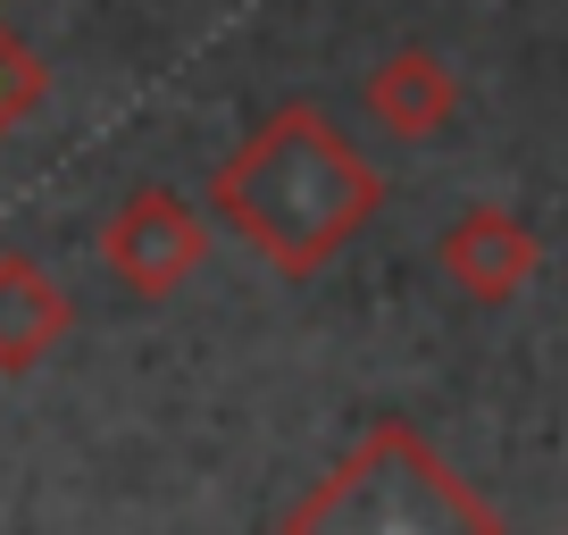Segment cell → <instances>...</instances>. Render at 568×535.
<instances>
[{"label":"cell","instance_id":"6da1fadb","mask_svg":"<svg viewBox=\"0 0 568 535\" xmlns=\"http://www.w3.org/2000/svg\"><path fill=\"white\" fill-rule=\"evenodd\" d=\"M210 210L276 276L302 285L385 210V176L343 143V125L318 101H284L276 118L251 125V143L210 168Z\"/></svg>","mask_w":568,"mask_h":535},{"label":"cell","instance_id":"7a4b0ae2","mask_svg":"<svg viewBox=\"0 0 568 535\" xmlns=\"http://www.w3.org/2000/svg\"><path fill=\"white\" fill-rule=\"evenodd\" d=\"M284 535H501V511L409 418H376L352 461L302 494Z\"/></svg>","mask_w":568,"mask_h":535},{"label":"cell","instance_id":"3957f363","mask_svg":"<svg viewBox=\"0 0 568 535\" xmlns=\"http://www.w3.org/2000/svg\"><path fill=\"white\" fill-rule=\"evenodd\" d=\"M101 260L134 302H168L176 285H193L210 260V218L168 184H142L118 201V218L101 226Z\"/></svg>","mask_w":568,"mask_h":535},{"label":"cell","instance_id":"277c9868","mask_svg":"<svg viewBox=\"0 0 568 535\" xmlns=\"http://www.w3.org/2000/svg\"><path fill=\"white\" fill-rule=\"evenodd\" d=\"M435 268H444L477 310H501V302H518V293L544 276V243H535V226L518 210L468 201V210L444 226V243H435Z\"/></svg>","mask_w":568,"mask_h":535},{"label":"cell","instance_id":"5b68a950","mask_svg":"<svg viewBox=\"0 0 568 535\" xmlns=\"http://www.w3.org/2000/svg\"><path fill=\"white\" fill-rule=\"evenodd\" d=\"M368 118L402 143H426V134H444L460 118V75H452L444 51H426V42H402L368 68Z\"/></svg>","mask_w":568,"mask_h":535},{"label":"cell","instance_id":"8992f818","mask_svg":"<svg viewBox=\"0 0 568 535\" xmlns=\"http://www.w3.org/2000/svg\"><path fill=\"white\" fill-rule=\"evenodd\" d=\"M75 302L59 293V276L26 251H0V376H26L68 343Z\"/></svg>","mask_w":568,"mask_h":535},{"label":"cell","instance_id":"52a82bcc","mask_svg":"<svg viewBox=\"0 0 568 535\" xmlns=\"http://www.w3.org/2000/svg\"><path fill=\"white\" fill-rule=\"evenodd\" d=\"M42 92H51V68H42V59L26 51V42H9V34H0V134H9V125H18L26 109L42 101Z\"/></svg>","mask_w":568,"mask_h":535}]
</instances>
